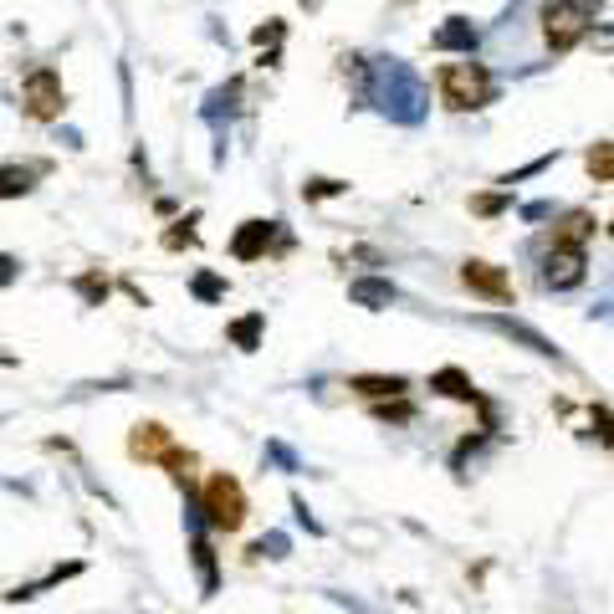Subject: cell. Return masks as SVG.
I'll list each match as a JSON object with an SVG mask.
<instances>
[{"instance_id": "1", "label": "cell", "mask_w": 614, "mask_h": 614, "mask_svg": "<svg viewBox=\"0 0 614 614\" xmlns=\"http://www.w3.org/2000/svg\"><path fill=\"white\" fill-rule=\"evenodd\" d=\"M364 98H369L389 123H405V128L425 123V113H430V93H425L420 72H415L410 62H400V57H379V62H369Z\"/></svg>"}, {"instance_id": "2", "label": "cell", "mask_w": 614, "mask_h": 614, "mask_svg": "<svg viewBox=\"0 0 614 614\" xmlns=\"http://www.w3.org/2000/svg\"><path fill=\"white\" fill-rule=\"evenodd\" d=\"M435 93H441V103L451 113H476V108H487L497 103V77L481 67V62H446L441 72H435Z\"/></svg>"}, {"instance_id": "3", "label": "cell", "mask_w": 614, "mask_h": 614, "mask_svg": "<svg viewBox=\"0 0 614 614\" xmlns=\"http://www.w3.org/2000/svg\"><path fill=\"white\" fill-rule=\"evenodd\" d=\"M604 11V0H548L543 6V41H548V52L563 57V52H574L579 41L589 36V26L599 21Z\"/></svg>"}, {"instance_id": "4", "label": "cell", "mask_w": 614, "mask_h": 614, "mask_svg": "<svg viewBox=\"0 0 614 614\" xmlns=\"http://www.w3.org/2000/svg\"><path fill=\"white\" fill-rule=\"evenodd\" d=\"M200 512L215 533H241V522H246V492H241V481L231 471H210L205 476V487H200Z\"/></svg>"}, {"instance_id": "5", "label": "cell", "mask_w": 614, "mask_h": 614, "mask_svg": "<svg viewBox=\"0 0 614 614\" xmlns=\"http://www.w3.org/2000/svg\"><path fill=\"white\" fill-rule=\"evenodd\" d=\"M21 113L36 118V123H57L67 113V87H62V72L57 67L26 72V82H21Z\"/></svg>"}, {"instance_id": "6", "label": "cell", "mask_w": 614, "mask_h": 614, "mask_svg": "<svg viewBox=\"0 0 614 614\" xmlns=\"http://www.w3.org/2000/svg\"><path fill=\"white\" fill-rule=\"evenodd\" d=\"M476 328H487V333H497V338H507V343H517V348H528V354H538V359H553L558 369H568V354L553 343V338H543L533 323H522V318H507V313H487V318H476Z\"/></svg>"}, {"instance_id": "7", "label": "cell", "mask_w": 614, "mask_h": 614, "mask_svg": "<svg viewBox=\"0 0 614 614\" xmlns=\"http://www.w3.org/2000/svg\"><path fill=\"white\" fill-rule=\"evenodd\" d=\"M584 272H589L584 246H553V251L543 256V272H538V282H543L548 292H574V287L584 282Z\"/></svg>"}, {"instance_id": "8", "label": "cell", "mask_w": 614, "mask_h": 614, "mask_svg": "<svg viewBox=\"0 0 614 614\" xmlns=\"http://www.w3.org/2000/svg\"><path fill=\"white\" fill-rule=\"evenodd\" d=\"M430 389H435V394H446V400H461V405L481 410V430H497V410H492V400H487V394H481L461 369H441V374H430Z\"/></svg>"}, {"instance_id": "9", "label": "cell", "mask_w": 614, "mask_h": 614, "mask_svg": "<svg viewBox=\"0 0 614 614\" xmlns=\"http://www.w3.org/2000/svg\"><path fill=\"white\" fill-rule=\"evenodd\" d=\"M461 287H471L476 297H487V302H512V277L497 267V261H481V256H471L461 267Z\"/></svg>"}, {"instance_id": "10", "label": "cell", "mask_w": 614, "mask_h": 614, "mask_svg": "<svg viewBox=\"0 0 614 614\" xmlns=\"http://www.w3.org/2000/svg\"><path fill=\"white\" fill-rule=\"evenodd\" d=\"M277 236H282V221H241L236 236H231V256L236 261H261Z\"/></svg>"}, {"instance_id": "11", "label": "cell", "mask_w": 614, "mask_h": 614, "mask_svg": "<svg viewBox=\"0 0 614 614\" xmlns=\"http://www.w3.org/2000/svg\"><path fill=\"white\" fill-rule=\"evenodd\" d=\"M476 41H481V31H476L466 16H446V26H435L430 47H435V52H461V57H471Z\"/></svg>"}, {"instance_id": "12", "label": "cell", "mask_w": 614, "mask_h": 614, "mask_svg": "<svg viewBox=\"0 0 614 614\" xmlns=\"http://www.w3.org/2000/svg\"><path fill=\"white\" fill-rule=\"evenodd\" d=\"M348 297H354V307H369V313H384V307L400 302V287H394L389 277H354L348 282Z\"/></svg>"}, {"instance_id": "13", "label": "cell", "mask_w": 614, "mask_h": 614, "mask_svg": "<svg viewBox=\"0 0 614 614\" xmlns=\"http://www.w3.org/2000/svg\"><path fill=\"white\" fill-rule=\"evenodd\" d=\"M169 446L174 441H169V430L159 420H139L134 430H128V456H134V461H159Z\"/></svg>"}, {"instance_id": "14", "label": "cell", "mask_w": 614, "mask_h": 614, "mask_svg": "<svg viewBox=\"0 0 614 614\" xmlns=\"http://www.w3.org/2000/svg\"><path fill=\"white\" fill-rule=\"evenodd\" d=\"M190 563H195V574H200V594L210 599L215 589H221V563H215V548H210L205 528L190 533Z\"/></svg>"}, {"instance_id": "15", "label": "cell", "mask_w": 614, "mask_h": 614, "mask_svg": "<svg viewBox=\"0 0 614 614\" xmlns=\"http://www.w3.org/2000/svg\"><path fill=\"white\" fill-rule=\"evenodd\" d=\"M348 389L364 394V400H400V394L410 389V379L405 374H354Z\"/></svg>"}, {"instance_id": "16", "label": "cell", "mask_w": 614, "mask_h": 614, "mask_svg": "<svg viewBox=\"0 0 614 614\" xmlns=\"http://www.w3.org/2000/svg\"><path fill=\"white\" fill-rule=\"evenodd\" d=\"M594 215L589 210H563L558 215V226H553V246H584V241H594Z\"/></svg>"}, {"instance_id": "17", "label": "cell", "mask_w": 614, "mask_h": 614, "mask_svg": "<svg viewBox=\"0 0 614 614\" xmlns=\"http://www.w3.org/2000/svg\"><path fill=\"white\" fill-rule=\"evenodd\" d=\"M41 180V164H6L0 169V200H26Z\"/></svg>"}, {"instance_id": "18", "label": "cell", "mask_w": 614, "mask_h": 614, "mask_svg": "<svg viewBox=\"0 0 614 614\" xmlns=\"http://www.w3.org/2000/svg\"><path fill=\"white\" fill-rule=\"evenodd\" d=\"M261 333H267V313H246V318H236V323L226 328V338L241 348V354H256V348H261Z\"/></svg>"}, {"instance_id": "19", "label": "cell", "mask_w": 614, "mask_h": 614, "mask_svg": "<svg viewBox=\"0 0 614 614\" xmlns=\"http://www.w3.org/2000/svg\"><path fill=\"white\" fill-rule=\"evenodd\" d=\"M584 164H589V180L594 185H614V139H599Z\"/></svg>"}, {"instance_id": "20", "label": "cell", "mask_w": 614, "mask_h": 614, "mask_svg": "<svg viewBox=\"0 0 614 614\" xmlns=\"http://www.w3.org/2000/svg\"><path fill=\"white\" fill-rule=\"evenodd\" d=\"M492 441H497V435H492V430H476V435H466V441L456 446V456H451V471H456V476H466V461H476V456H481V451H487Z\"/></svg>"}, {"instance_id": "21", "label": "cell", "mask_w": 614, "mask_h": 614, "mask_svg": "<svg viewBox=\"0 0 614 614\" xmlns=\"http://www.w3.org/2000/svg\"><path fill=\"white\" fill-rule=\"evenodd\" d=\"M108 292H113V282H108V277H103L98 267L77 277V297H82L87 307H103V302H108Z\"/></svg>"}, {"instance_id": "22", "label": "cell", "mask_w": 614, "mask_h": 614, "mask_svg": "<svg viewBox=\"0 0 614 614\" xmlns=\"http://www.w3.org/2000/svg\"><path fill=\"white\" fill-rule=\"evenodd\" d=\"M333 195H348V185H343V180H328V174H313V180L302 185V200H307V205L333 200Z\"/></svg>"}, {"instance_id": "23", "label": "cell", "mask_w": 614, "mask_h": 614, "mask_svg": "<svg viewBox=\"0 0 614 614\" xmlns=\"http://www.w3.org/2000/svg\"><path fill=\"white\" fill-rule=\"evenodd\" d=\"M374 415L389 420V425H410L415 420V405L405 400V394H400V400H374Z\"/></svg>"}, {"instance_id": "24", "label": "cell", "mask_w": 614, "mask_h": 614, "mask_svg": "<svg viewBox=\"0 0 614 614\" xmlns=\"http://www.w3.org/2000/svg\"><path fill=\"white\" fill-rule=\"evenodd\" d=\"M261 456H267L277 471H287V476H297V471H302V456H297L287 441H267V451H261Z\"/></svg>"}, {"instance_id": "25", "label": "cell", "mask_w": 614, "mask_h": 614, "mask_svg": "<svg viewBox=\"0 0 614 614\" xmlns=\"http://www.w3.org/2000/svg\"><path fill=\"white\" fill-rule=\"evenodd\" d=\"M195 221H200V215H185V221H174V226L164 231V251H185V246H195Z\"/></svg>"}, {"instance_id": "26", "label": "cell", "mask_w": 614, "mask_h": 614, "mask_svg": "<svg viewBox=\"0 0 614 614\" xmlns=\"http://www.w3.org/2000/svg\"><path fill=\"white\" fill-rule=\"evenodd\" d=\"M190 292H195L200 302H226V277H215V272H200V277L190 282Z\"/></svg>"}, {"instance_id": "27", "label": "cell", "mask_w": 614, "mask_h": 614, "mask_svg": "<svg viewBox=\"0 0 614 614\" xmlns=\"http://www.w3.org/2000/svg\"><path fill=\"white\" fill-rule=\"evenodd\" d=\"M287 533H267V538H261V543H251V558H272V563H282L287 558Z\"/></svg>"}, {"instance_id": "28", "label": "cell", "mask_w": 614, "mask_h": 614, "mask_svg": "<svg viewBox=\"0 0 614 614\" xmlns=\"http://www.w3.org/2000/svg\"><path fill=\"white\" fill-rule=\"evenodd\" d=\"M159 461L169 466V476H174V481H190V466H195V456H190V451H180V446H169V451H164Z\"/></svg>"}, {"instance_id": "29", "label": "cell", "mask_w": 614, "mask_h": 614, "mask_svg": "<svg viewBox=\"0 0 614 614\" xmlns=\"http://www.w3.org/2000/svg\"><path fill=\"white\" fill-rule=\"evenodd\" d=\"M584 41H589V47H594V52H604V57H614V26H604V21H594Z\"/></svg>"}, {"instance_id": "30", "label": "cell", "mask_w": 614, "mask_h": 614, "mask_svg": "<svg viewBox=\"0 0 614 614\" xmlns=\"http://www.w3.org/2000/svg\"><path fill=\"white\" fill-rule=\"evenodd\" d=\"M553 159H558V149H553V154H543V159H533V164H522L517 174H502V180H497V185H507V190H512L517 180H528V174H543V169H548Z\"/></svg>"}, {"instance_id": "31", "label": "cell", "mask_w": 614, "mask_h": 614, "mask_svg": "<svg viewBox=\"0 0 614 614\" xmlns=\"http://www.w3.org/2000/svg\"><path fill=\"white\" fill-rule=\"evenodd\" d=\"M292 512H297V528H307L313 538H323V522H318L313 512H307V502H302V497H292Z\"/></svg>"}, {"instance_id": "32", "label": "cell", "mask_w": 614, "mask_h": 614, "mask_svg": "<svg viewBox=\"0 0 614 614\" xmlns=\"http://www.w3.org/2000/svg\"><path fill=\"white\" fill-rule=\"evenodd\" d=\"M471 210H476V215H502V210H507V190H502V195H476Z\"/></svg>"}, {"instance_id": "33", "label": "cell", "mask_w": 614, "mask_h": 614, "mask_svg": "<svg viewBox=\"0 0 614 614\" xmlns=\"http://www.w3.org/2000/svg\"><path fill=\"white\" fill-rule=\"evenodd\" d=\"M16 277H21V261H16L11 251H0V292H6Z\"/></svg>"}, {"instance_id": "34", "label": "cell", "mask_w": 614, "mask_h": 614, "mask_svg": "<svg viewBox=\"0 0 614 614\" xmlns=\"http://www.w3.org/2000/svg\"><path fill=\"white\" fill-rule=\"evenodd\" d=\"M282 31H287L282 21H272V26H256V31H251V41H256V47H267V41L277 47V41H282Z\"/></svg>"}, {"instance_id": "35", "label": "cell", "mask_w": 614, "mask_h": 614, "mask_svg": "<svg viewBox=\"0 0 614 614\" xmlns=\"http://www.w3.org/2000/svg\"><path fill=\"white\" fill-rule=\"evenodd\" d=\"M548 215H553V205L548 200H533L528 210H522V221H548Z\"/></svg>"}, {"instance_id": "36", "label": "cell", "mask_w": 614, "mask_h": 614, "mask_svg": "<svg viewBox=\"0 0 614 614\" xmlns=\"http://www.w3.org/2000/svg\"><path fill=\"white\" fill-rule=\"evenodd\" d=\"M594 425H599V435H604V441L614 446V415H609V410H594Z\"/></svg>"}, {"instance_id": "37", "label": "cell", "mask_w": 614, "mask_h": 614, "mask_svg": "<svg viewBox=\"0 0 614 614\" xmlns=\"http://www.w3.org/2000/svg\"><path fill=\"white\" fill-rule=\"evenodd\" d=\"M609 236H614V221H609Z\"/></svg>"}, {"instance_id": "38", "label": "cell", "mask_w": 614, "mask_h": 614, "mask_svg": "<svg viewBox=\"0 0 614 614\" xmlns=\"http://www.w3.org/2000/svg\"><path fill=\"white\" fill-rule=\"evenodd\" d=\"M405 6H410V0H405Z\"/></svg>"}]
</instances>
